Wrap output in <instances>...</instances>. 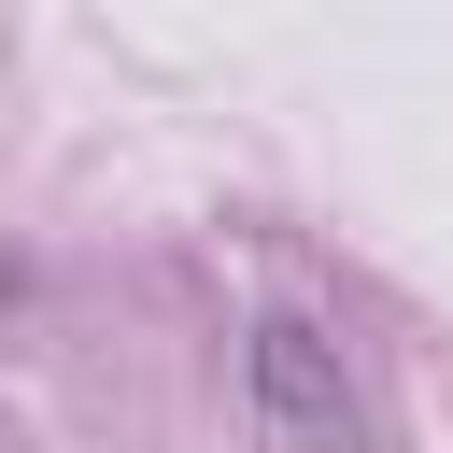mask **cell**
Here are the masks:
<instances>
[{"label":"cell","instance_id":"6da1fadb","mask_svg":"<svg viewBox=\"0 0 453 453\" xmlns=\"http://www.w3.org/2000/svg\"><path fill=\"white\" fill-rule=\"evenodd\" d=\"M255 411L297 453H368V396H354V368L311 311H255Z\"/></svg>","mask_w":453,"mask_h":453}]
</instances>
